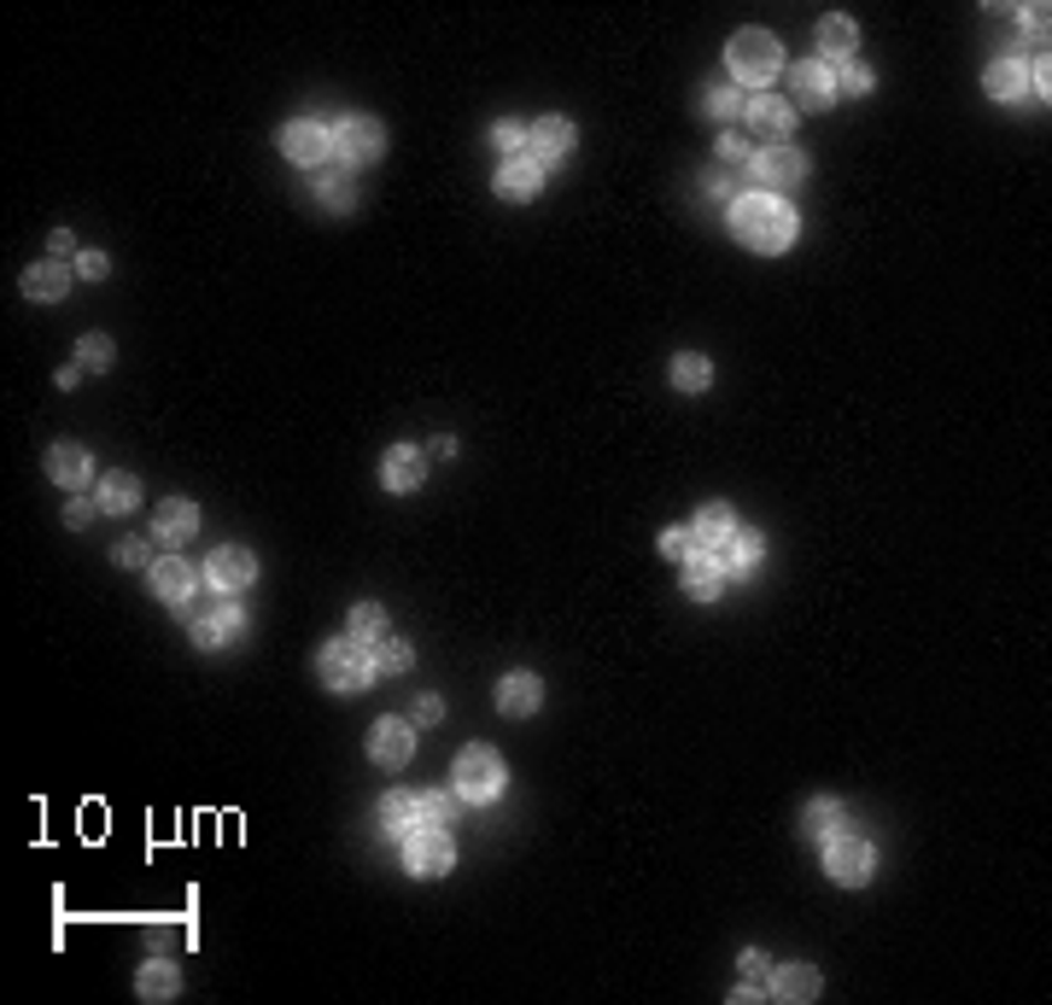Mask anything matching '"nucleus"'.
Segmentation results:
<instances>
[{"instance_id": "e433bc0d", "label": "nucleus", "mask_w": 1052, "mask_h": 1005, "mask_svg": "<svg viewBox=\"0 0 1052 1005\" xmlns=\"http://www.w3.org/2000/svg\"><path fill=\"white\" fill-rule=\"evenodd\" d=\"M112 357H117V352H112L106 334H88V339L76 345V363H82V368H112Z\"/></svg>"}, {"instance_id": "09e8293b", "label": "nucleus", "mask_w": 1052, "mask_h": 1005, "mask_svg": "<svg viewBox=\"0 0 1052 1005\" xmlns=\"http://www.w3.org/2000/svg\"><path fill=\"white\" fill-rule=\"evenodd\" d=\"M94 509H100V503H71V509H65V526H76V532H82V526L94 521Z\"/></svg>"}, {"instance_id": "c9c22d12", "label": "nucleus", "mask_w": 1052, "mask_h": 1005, "mask_svg": "<svg viewBox=\"0 0 1052 1005\" xmlns=\"http://www.w3.org/2000/svg\"><path fill=\"white\" fill-rule=\"evenodd\" d=\"M375 667L381 672H409V667H416V655H409V643H398V638H381L375 643Z\"/></svg>"}, {"instance_id": "72a5a7b5", "label": "nucleus", "mask_w": 1052, "mask_h": 1005, "mask_svg": "<svg viewBox=\"0 0 1052 1005\" xmlns=\"http://www.w3.org/2000/svg\"><path fill=\"white\" fill-rule=\"evenodd\" d=\"M673 380L685 386V392H701V386L714 380V363H708V357H696V352H685V357L673 363Z\"/></svg>"}, {"instance_id": "7ed1b4c3", "label": "nucleus", "mask_w": 1052, "mask_h": 1005, "mask_svg": "<svg viewBox=\"0 0 1052 1005\" xmlns=\"http://www.w3.org/2000/svg\"><path fill=\"white\" fill-rule=\"evenodd\" d=\"M316 667H322L327 690H340V695H363L368 679H375V655H368V643H357V638H334L322 649Z\"/></svg>"}, {"instance_id": "7c9ffc66", "label": "nucleus", "mask_w": 1052, "mask_h": 1005, "mask_svg": "<svg viewBox=\"0 0 1052 1005\" xmlns=\"http://www.w3.org/2000/svg\"><path fill=\"white\" fill-rule=\"evenodd\" d=\"M801 825H808V836H819V842H831V836L848 830V813H842V802H813L801 813Z\"/></svg>"}, {"instance_id": "a211bd4d", "label": "nucleus", "mask_w": 1052, "mask_h": 1005, "mask_svg": "<svg viewBox=\"0 0 1052 1005\" xmlns=\"http://www.w3.org/2000/svg\"><path fill=\"white\" fill-rule=\"evenodd\" d=\"M421 474H427V457H421L416 444H392V450H386V462H381L386 491H416Z\"/></svg>"}, {"instance_id": "f704fd0d", "label": "nucleus", "mask_w": 1052, "mask_h": 1005, "mask_svg": "<svg viewBox=\"0 0 1052 1005\" xmlns=\"http://www.w3.org/2000/svg\"><path fill=\"white\" fill-rule=\"evenodd\" d=\"M351 638H357V643H381L386 638V614L375 603H363L357 614H351Z\"/></svg>"}, {"instance_id": "a19ab883", "label": "nucleus", "mask_w": 1052, "mask_h": 1005, "mask_svg": "<svg viewBox=\"0 0 1052 1005\" xmlns=\"http://www.w3.org/2000/svg\"><path fill=\"white\" fill-rule=\"evenodd\" d=\"M719 158H726V164H754L749 135H726V140H719Z\"/></svg>"}, {"instance_id": "de8ad7c7", "label": "nucleus", "mask_w": 1052, "mask_h": 1005, "mask_svg": "<svg viewBox=\"0 0 1052 1005\" xmlns=\"http://www.w3.org/2000/svg\"><path fill=\"white\" fill-rule=\"evenodd\" d=\"M416 720H421V725H439V720H445L439 695H421V702H416Z\"/></svg>"}, {"instance_id": "37998d69", "label": "nucleus", "mask_w": 1052, "mask_h": 1005, "mask_svg": "<svg viewBox=\"0 0 1052 1005\" xmlns=\"http://www.w3.org/2000/svg\"><path fill=\"white\" fill-rule=\"evenodd\" d=\"M106 270H112L106 252H82V258H76V275H88V281H106Z\"/></svg>"}, {"instance_id": "20e7f679", "label": "nucleus", "mask_w": 1052, "mask_h": 1005, "mask_svg": "<svg viewBox=\"0 0 1052 1005\" xmlns=\"http://www.w3.org/2000/svg\"><path fill=\"white\" fill-rule=\"evenodd\" d=\"M235 638H246V608L229 603V590L199 597V608H194V643H199V649H222V643H235Z\"/></svg>"}, {"instance_id": "aec40b11", "label": "nucleus", "mask_w": 1052, "mask_h": 1005, "mask_svg": "<svg viewBox=\"0 0 1052 1005\" xmlns=\"http://www.w3.org/2000/svg\"><path fill=\"white\" fill-rule=\"evenodd\" d=\"M539 702H544V684L532 679V672H509L498 684V713H509V720H527Z\"/></svg>"}, {"instance_id": "dca6fc26", "label": "nucleus", "mask_w": 1052, "mask_h": 1005, "mask_svg": "<svg viewBox=\"0 0 1052 1005\" xmlns=\"http://www.w3.org/2000/svg\"><path fill=\"white\" fill-rule=\"evenodd\" d=\"M275 147L293 164H322L327 158V129L322 123H287V129L275 135Z\"/></svg>"}, {"instance_id": "423d86ee", "label": "nucleus", "mask_w": 1052, "mask_h": 1005, "mask_svg": "<svg viewBox=\"0 0 1052 1005\" xmlns=\"http://www.w3.org/2000/svg\"><path fill=\"white\" fill-rule=\"evenodd\" d=\"M381 147H386V129L375 117H345L340 129H327V153L340 164H375Z\"/></svg>"}, {"instance_id": "6ab92c4d", "label": "nucleus", "mask_w": 1052, "mask_h": 1005, "mask_svg": "<svg viewBox=\"0 0 1052 1005\" xmlns=\"http://www.w3.org/2000/svg\"><path fill=\"white\" fill-rule=\"evenodd\" d=\"M539 188H544V164L527 158V153H514L503 170H498V193H503V199H532Z\"/></svg>"}, {"instance_id": "4be33fe9", "label": "nucleus", "mask_w": 1052, "mask_h": 1005, "mask_svg": "<svg viewBox=\"0 0 1052 1005\" xmlns=\"http://www.w3.org/2000/svg\"><path fill=\"white\" fill-rule=\"evenodd\" d=\"M760 549H767V544H760V532H742V526H737L731 538L714 549V556H719V567H726V573H754V567H760Z\"/></svg>"}, {"instance_id": "f257e3e1", "label": "nucleus", "mask_w": 1052, "mask_h": 1005, "mask_svg": "<svg viewBox=\"0 0 1052 1005\" xmlns=\"http://www.w3.org/2000/svg\"><path fill=\"white\" fill-rule=\"evenodd\" d=\"M795 205L790 199H778V193H737L731 199V234L749 245V252H783V245L795 240Z\"/></svg>"}, {"instance_id": "2eb2a0df", "label": "nucleus", "mask_w": 1052, "mask_h": 1005, "mask_svg": "<svg viewBox=\"0 0 1052 1005\" xmlns=\"http://www.w3.org/2000/svg\"><path fill=\"white\" fill-rule=\"evenodd\" d=\"M527 140H532V158L539 164H562L573 153V123L567 117H539L527 129Z\"/></svg>"}, {"instance_id": "39448f33", "label": "nucleus", "mask_w": 1052, "mask_h": 1005, "mask_svg": "<svg viewBox=\"0 0 1052 1005\" xmlns=\"http://www.w3.org/2000/svg\"><path fill=\"white\" fill-rule=\"evenodd\" d=\"M457 795H462V802H498V795H503L498 748H462L457 754Z\"/></svg>"}, {"instance_id": "4c0bfd02", "label": "nucleus", "mask_w": 1052, "mask_h": 1005, "mask_svg": "<svg viewBox=\"0 0 1052 1005\" xmlns=\"http://www.w3.org/2000/svg\"><path fill=\"white\" fill-rule=\"evenodd\" d=\"M316 188H322V199L334 205V211H351V205H357V193H351V181H345V176H322Z\"/></svg>"}, {"instance_id": "79ce46f5", "label": "nucleus", "mask_w": 1052, "mask_h": 1005, "mask_svg": "<svg viewBox=\"0 0 1052 1005\" xmlns=\"http://www.w3.org/2000/svg\"><path fill=\"white\" fill-rule=\"evenodd\" d=\"M491 140H498V147L514 158V153H521V140H527V129H521V123H498V129H491Z\"/></svg>"}, {"instance_id": "a878e982", "label": "nucleus", "mask_w": 1052, "mask_h": 1005, "mask_svg": "<svg viewBox=\"0 0 1052 1005\" xmlns=\"http://www.w3.org/2000/svg\"><path fill=\"white\" fill-rule=\"evenodd\" d=\"M94 503L106 509V515H129V509L140 503V480L135 474H106L100 491H94Z\"/></svg>"}, {"instance_id": "b1692460", "label": "nucleus", "mask_w": 1052, "mask_h": 1005, "mask_svg": "<svg viewBox=\"0 0 1052 1005\" xmlns=\"http://www.w3.org/2000/svg\"><path fill=\"white\" fill-rule=\"evenodd\" d=\"M48 474L65 485V491L88 485V450H82V444H53V450H48Z\"/></svg>"}, {"instance_id": "8fccbe9b", "label": "nucleus", "mask_w": 1052, "mask_h": 1005, "mask_svg": "<svg viewBox=\"0 0 1052 1005\" xmlns=\"http://www.w3.org/2000/svg\"><path fill=\"white\" fill-rule=\"evenodd\" d=\"M71 252H76V240H71V234H65V229H59V234H53V258H59V263H65V258H71Z\"/></svg>"}, {"instance_id": "c756f323", "label": "nucleus", "mask_w": 1052, "mask_h": 1005, "mask_svg": "<svg viewBox=\"0 0 1052 1005\" xmlns=\"http://www.w3.org/2000/svg\"><path fill=\"white\" fill-rule=\"evenodd\" d=\"M988 94H994V100H1018L1023 88H1029V65H1023V59H1000V65H988Z\"/></svg>"}, {"instance_id": "412c9836", "label": "nucleus", "mask_w": 1052, "mask_h": 1005, "mask_svg": "<svg viewBox=\"0 0 1052 1005\" xmlns=\"http://www.w3.org/2000/svg\"><path fill=\"white\" fill-rule=\"evenodd\" d=\"M71 293V270L65 263H35V270H24V299H35V304H53V299H65Z\"/></svg>"}, {"instance_id": "ddd939ff", "label": "nucleus", "mask_w": 1052, "mask_h": 1005, "mask_svg": "<svg viewBox=\"0 0 1052 1005\" xmlns=\"http://www.w3.org/2000/svg\"><path fill=\"white\" fill-rule=\"evenodd\" d=\"M790 82H795V100L808 112H824L836 100V76H831V65L824 59H801V65L790 71Z\"/></svg>"}, {"instance_id": "a18cd8bd", "label": "nucleus", "mask_w": 1052, "mask_h": 1005, "mask_svg": "<svg viewBox=\"0 0 1052 1005\" xmlns=\"http://www.w3.org/2000/svg\"><path fill=\"white\" fill-rule=\"evenodd\" d=\"M836 88H848V94H872V71H860V65H848L836 76Z\"/></svg>"}, {"instance_id": "2f4dec72", "label": "nucleus", "mask_w": 1052, "mask_h": 1005, "mask_svg": "<svg viewBox=\"0 0 1052 1005\" xmlns=\"http://www.w3.org/2000/svg\"><path fill=\"white\" fill-rule=\"evenodd\" d=\"M772 994H778V999H813V994H819V971L783 965V971L772 976Z\"/></svg>"}, {"instance_id": "f03ea898", "label": "nucleus", "mask_w": 1052, "mask_h": 1005, "mask_svg": "<svg viewBox=\"0 0 1052 1005\" xmlns=\"http://www.w3.org/2000/svg\"><path fill=\"white\" fill-rule=\"evenodd\" d=\"M726 65H731V76L742 82V88H760V82H772L783 71V48L767 30H742V35H731Z\"/></svg>"}, {"instance_id": "9b49d317", "label": "nucleus", "mask_w": 1052, "mask_h": 1005, "mask_svg": "<svg viewBox=\"0 0 1052 1005\" xmlns=\"http://www.w3.org/2000/svg\"><path fill=\"white\" fill-rule=\"evenodd\" d=\"M742 117H749V129H760V140H772V147H790L795 112L783 106V100H772V94H754L749 106H742Z\"/></svg>"}, {"instance_id": "49530a36", "label": "nucleus", "mask_w": 1052, "mask_h": 1005, "mask_svg": "<svg viewBox=\"0 0 1052 1005\" xmlns=\"http://www.w3.org/2000/svg\"><path fill=\"white\" fill-rule=\"evenodd\" d=\"M701 188H708L714 199H737V176H726V170H714L708 181H701Z\"/></svg>"}, {"instance_id": "4468645a", "label": "nucleus", "mask_w": 1052, "mask_h": 1005, "mask_svg": "<svg viewBox=\"0 0 1052 1005\" xmlns=\"http://www.w3.org/2000/svg\"><path fill=\"white\" fill-rule=\"evenodd\" d=\"M205 579H211V590H246V585L258 579V562H252V549H240V544L217 549V556H211V567H205Z\"/></svg>"}, {"instance_id": "bb28decb", "label": "nucleus", "mask_w": 1052, "mask_h": 1005, "mask_svg": "<svg viewBox=\"0 0 1052 1005\" xmlns=\"http://www.w3.org/2000/svg\"><path fill=\"white\" fill-rule=\"evenodd\" d=\"M381 830L398 836V842H404V836H416V830H421L416 795H386V802H381Z\"/></svg>"}, {"instance_id": "58836bf2", "label": "nucleus", "mask_w": 1052, "mask_h": 1005, "mask_svg": "<svg viewBox=\"0 0 1052 1005\" xmlns=\"http://www.w3.org/2000/svg\"><path fill=\"white\" fill-rule=\"evenodd\" d=\"M742 106H749V100H742L737 88H714L708 94V117H737Z\"/></svg>"}, {"instance_id": "f3484780", "label": "nucleus", "mask_w": 1052, "mask_h": 1005, "mask_svg": "<svg viewBox=\"0 0 1052 1005\" xmlns=\"http://www.w3.org/2000/svg\"><path fill=\"white\" fill-rule=\"evenodd\" d=\"M153 532H158V544H188L194 532H199V503H188V498H170V503H158V515H153Z\"/></svg>"}, {"instance_id": "473e14b6", "label": "nucleus", "mask_w": 1052, "mask_h": 1005, "mask_svg": "<svg viewBox=\"0 0 1052 1005\" xmlns=\"http://www.w3.org/2000/svg\"><path fill=\"white\" fill-rule=\"evenodd\" d=\"M416 813H421V830H450V818H457V795L427 789V795H416Z\"/></svg>"}, {"instance_id": "f8f14e48", "label": "nucleus", "mask_w": 1052, "mask_h": 1005, "mask_svg": "<svg viewBox=\"0 0 1052 1005\" xmlns=\"http://www.w3.org/2000/svg\"><path fill=\"white\" fill-rule=\"evenodd\" d=\"M719 585H726V567H719L714 544H696L690 556H685V597L714 603V597H719Z\"/></svg>"}, {"instance_id": "6e6552de", "label": "nucleus", "mask_w": 1052, "mask_h": 1005, "mask_svg": "<svg viewBox=\"0 0 1052 1005\" xmlns=\"http://www.w3.org/2000/svg\"><path fill=\"white\" fill-rule=\"evenodd\" d=\"M404 866H409V877H445L457 866V848H450L445 830H416V836H404Z\"/></svg>"}, {"instance_id": "c03bdc74", "label": "nucleus", "mask_w": 1052, "mask_h": 1005, "mask_svg": "<svg viewBox=\"0 0 1052 1005\" xmlns=\"http://www.w3.org/2000/svg\"><path fill=\"white\" fill-rule=\"evenodd\" d=\"M147 562V538H123L117 544V567H140Z\"/></svg>"}, {"instance_id": "5701e85b", "label": "nucleus", "mask_w": 1052, "mask_h": 1005, "mask_svg": "<svg viewBox=\"0 0 1052 1005\" xmlns=\"http://www.w3.org/2000/svg\"><path fill=\"white\" fill-rule=\"evenodd\" d=\"M153 590L164 603H188L194 597V567L181 562V556H164L158 567H153Z\"/></svg>"}, {"instance_id": "393cba45", "label": "nucleus", "mask_w": 1052, "mask_h": 1005, "mask_svg": "<svg viewBox=\"0 0 1052 1005\" xmlns=\"http://www.w3.org/2000/svg\"><path fill=\"white\" fill-rule=\"evenodd\" d=\"M690 532H696V544H714V549H719V544H726L731 532H737V515H731V503H701V509H696V526H690Z\"/></svg>"}, {"instance_id": "c85d7f7f", "label": "nucleus", "mask_w": 1052, "mask_h": 1005, "mask_svg": "<svg viewBox=\"0 0 1052 1005\" xmlns=\"http://www.w3.org/2000/svg\"><path fill=\"white\" fill-rule=\"evenodd\" d=\"M135 994H140V999H176V994H181V976H176L170 959H153V965L135 976Z\"/></svg>"}, {"instance_id": "9d476101", "label": "nucleus", "mask_w": 1052, "mask_h": 1005, "mask_svg": "<svg viewBox=\"0 0 1052 1005\" xmlns=\"http://www.w3.org/2000/svg\"><path fill=\"white\" fill-rule=\"evenodd\" d=\"M409 754H416V736H409L404 720H375V725H368V761H375V766L398 772Z\"/></svg>"}, {"instance_id": "1a4fd4ad", "label": "nucleus", "mask_w": 1052, "mask_h": 1005, "mask_svg": "<svg viewBox=\"0 0 1052 1005\" xmlns=\"http://www.w3.org/2000/svg\"><path fill=\"white\" fill-rule=\"evenodd\" d=\"M749 170L760 176V193H778V199H783V188H795V181L808 176V158H801L795 147H767V153L749 164Z\"/></svg>"}, {"instance_id": "ea45409f", "label": "nucleus", "mask_w": 1052, "mask_h": 1005, "mask_svg": "<svg viewBox=\"0 0 1052 1005\" xmlns=\"http://www.w3.org/2000/svg\"><path fill=\"white\" fill-rule=\"evenodd\" d=\"M690 549H696V532H678V526H667V532H662V556H673V562H685V556H690Z\"/></svg>"}, {"instance_id": "cd10ccee", "label": "nucleus", "mask_w": 1052, "mask_h": 1005, "mask_svg": "<svg viewBox=\"0 0 1052 1005\" xmlns=\"http://www.w3.org/2000/svg\"><path fill=\"white\" fill-rule=\"evenodd\" d=\"M819 48H824V59H854V48H860L854 18H842V12L824 18V24H819Z\"/></svg>"}, {"instance_id": "0eeeda50", "label": "nucleus", "mask_w": 1052, "mask_h": 1005, "mask_svg": "<svg viewBox=\"0 0 1052 1005\" xmlns=\"http://www.w3.org/2000/svg\"><path fill=\"white\" fill-rule=\"evenodd\" d=\"M824 871H831L842 889H860L865 877H872V842L854 836V830L831 836V842H824Z\"/></svg>"}]
</instances>
